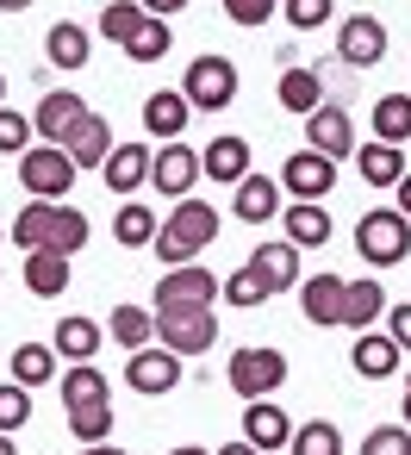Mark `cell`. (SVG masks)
I'll use <instances>...</instances> for the list:
<instances>
[{"mask_svg":"<svg viewBox=\"0 0 411 455\" xmlns=\"http://www.w3.org/2000/svg\"><path fill=\"white\" fill-rule=\"evenodd\" d=\"M287 387V355L268 349V343H243L231 349V393L237 399H268Z\"/></svg>","mask_w":411,"mask_h":455,"instance_id":"cell-6","label":"cell"},{"mask_svg":"<svg viewBox=\"0 0 411 455\" xmlns=\"http://www.w3.org/2000/svg\"><path fill=\"white\" fill-rule=\"evenodd\" d=\"M374 138L411 144V94H380L374 100Z\"/></svg>","mask_w":411,"mask_h":455,"instance_id":"cell-35","label":"cell"},{"mask_svg":"<svg viewBox=\"0 0 411 455\" xmlns=\"http://www.w3.org/2000/svg\"><path fill=\"white\" fill-rule=\"evenodd\" d=\"M231 212H237L243 225L281 219V181H274V175H243V181L231 188Z\"/></svg>","mask_w":411,"mask_h":455,"instance_id":"cell-19","label":"cell"},{"mask_svg":"<svg viewBox=\"0 0 411 455\" xmlns=\"http://www.w3.org/2000/svg\"><path fill=\"white\" fill-rule=\"evenodd\" d=\"M349 362H355V374H361V380H392V374H399V362H405V349L392 343V331H355Z\"/></svg>","mask_w":411,"mask_h":455,"instance_id":"cell-18","label":"cell"},{"mask_svg":"<svg viewBox=\"0 0 411 455\" xmlns=\"http://www.w3.org/2000/svg\"><path fill=\"white\" fill-rule=\"evenodd\" d=\"M51 343H57V355H63V362H94V355H100V343H107V324H94V318L69 312V318H57Z\"/></svg>","mask_w":411,"mask_h":455,"instance_id":"cell-26","label":"cell"},{"mask_svg":"<svg viewBox=\"0 0 411 455\" xmlns=\"http://www.w3.org/2000/svg\"><path fill=\"white\" fill-rule=\"evenodd\" d=\"M69 262H75V256H63V250H32V256H26V293H32V299L69 293Z\"/></svg>","mask_w":411,"mask_h":455,"instance_id":"cell-29","label":"cell"},{"mask_svg":"<svg viewBox=\"0 0 411 455\" xmlns=\"http://www.w3.org/2000/svg\"><path fill=\"white\" fill-rule=\"evenodd\" d=\"M392 200H399V212H405V219H411V175H405V181H399V188H392Z\"/></svg>","mask_w":411,"mask_h":455,"instance_id":"cell-48","label":"cell"},{"mask_svg":"<svg viewBox=\"0 0 411 455\" xmlns=\"http://www.w3.org/2000/svg\"><path fill=\"white\" fill-rule=\"evenodd\" d=\"M281 13L293 32H318V26H330V0H281Z\"/></svg>","mask_w":411,"mask_h":455,"instance_id":"cell-44","label":"cell"},{"mask_svg":"<svg viewBox=\"0 0 411 455\" xmlns=\"http://www.w3.org/2000/svg\"><path fill=\"white\" fill-rule=\"evenodd\" d=\"M343 293H349V281L343 275H305L299 281V306H305V324H343Z\"/></svg>","mask_w":411,"mask_h":455,"instance_id":"cell-20","label":"cell"},{"mask_svg":"<svg viewBox=\"0 0 411 455\" xmlns=\"http://www.w3.org/2000/svg\"><path fill=\"white\" fill-rule=\"evenodd\" d=\"M82 455H131V449H113V443H82Z\"/></svg>","mask_w":411,"mask_h":455,"instance_id":"cell-50","label":"cell"},{"mask_svg":"<svg viewBox=\"0 0 411 455\" xmlns=\"http://www.w3.org/2000/svg\"><path fill=\"white\" fill-rule=\"evenodd\" d=\"M200 163H206V181H218V188H237L243 175H256V169H249V144H243L237 132L212 138V144L200 150Z\"/></svg>","mask_w":411,"mask_h":455,"instance_id":"cell-24","label":"cell"},{"mask_svg":"<svg viewBox=\"0 0 411 455\" xmlns=\"http://www.w3.org/2000/svg\"><path fill=\"white\" fill-rule=\"evenodd\" d=\"M336 57H343L349 69H374V63L386 57V26H380L374 13H349V20L336 26Z\"/></svg>","mask_w":411,"mask_h":455,"instance_id":"cell-13","label":"cell"},{"mask_svg":"<svg viewBox=\"0 0 411 455\" xmlns=\"http://www.w3.org/2000/svg\"><path fill=\"white\" fill-rule=\"evenodd\" d=\"M187 119H194V100H187L181 88H156V94L144 100V132H150L156 144L187 138Z\"/></svg>","mask_w":411,"mask_h":455,"instance_id":"cell-17","label":"cell"},{"mask_svg":"<svg viewBox=\"0 0 411 455\" xmlns=\"http://www.w3.org/2000/svg\"><path fill=\"white\" fill-rule=\"evenodd\" d=\"M355 256L374 262V268H399L411 256V219L399 206H374L355 219Z\"/></svg>","mask_w":411,"mask_h":455,"instance_id":"cell-3","label":"cell"},{"mask_svg":"<svg viewBox=\"0 0 411 455\" xmlns=\"http://www.w3.org/2000/svg\"><path fill=\"white\" fill-rule=\"evenodd\" d=\"M0 455H20V443H13V430H0Z\"/></svg>","mask_w":411,"mask_h":455,"instance_id":"cell-53","label":"cell"},{"mask_svg":"<svg viewBox=\"0 0 411 455\" xmlns=\"http://www.w3.org/2000/svg\"><path fill=\"white\" fill-rule=\"evenodd\" d=\"M144 20H150V13L138 7V0H107V7H100V32H107L119 51L138 38V26H144Z\"/></svg>","mask_w":411,"mask_h":455,"instance_id":"cell-39","label":"cell"},{"mask_svg":"<svg viewBox=\"0 0 411 455\" xmlns=\"http://www.w3.org/2000/svg\"><path fill=\"white\" fill-rule=\"evenodd\" d=\"M107 337L131 355V349H150L156 343V306H113V318H107Z\"/></svg>","mask_w":411,"mask_h":455,"instance_id":"cell-30","label":"cell"},{"mask_svg":"<svg viewBox=\"0 0 411 455\" xmlns=\"http://www.w3.org/2000/svg\"><path fill=\"white\" fill-rule=\"evenodd\" d=\"M274 100H281V113H299V119H312V113L324 107V76H318V69H305V63H287V69H281V88H274Z\"/></svg>","mask_w":411,"mask_h":455,"instance_id":"cell-23","label":"cell"},{"mask_svg":"<svg viewBox=\"0 0 411 455\" xmlns=\"http://www.w3.org/2000/svg\"><path fill=\"white\" fill-rule=\"evenodd\" d=\"M44 51H51V69L75 76V69H88V57H94V32L75 26V20H57V26L44 32Z\"/></svg>","mask_w":411,"mask_h":455,"instance_id":"cell-22","label":"cell"},{"mask_svg":"<svg viewBox=\"0 0 411 455\" xmlns=\"http://www.w3.org/2000/svg\"><path fill=\"white\" fill-rule=\"evenodd\" d=\"M281 188H287L293 200H330V194H336V163L305 144V150H293V156L281 163Z\"/></svg>","mask_w":411,"mask_h":455,"instance_id":"cell-9","label":"cell"},{"mask_svg":"<svg viewBox=\"0 0 411 455\" xmlns=\"http://www.w3.org/2000/svg\"><path fill=\"white\" fill-rule=\"evenodd\" d=\"M26 7H38V0H0V13H26Z\"/></svg>","mask_w":411,"mask_h":455,"instance_id":"cell-52","label":"cell"},{"mask_svg":"<svg viewBox=\"0 0 411 455\" xmlns=\"http://www.w3.org/2000/svg\"><path fill=\"white\" fill-rule=\"evenodd\" d=\"M0 237H7V231H0Z\"/></svg>","mask_w":411,"mask_h":455,"instance_id":"cell-56","label":"cell"},{"mask_svg":"<svg viewBox=\"0 0 411 455\" xmlns=\"http://www.w3.org/2000/svg\"><path fill=\"white\" fill-rule=\"evenodd\" d=\"M57 387H63V405H88V399H107L113 393L107 374H100V362H69V374Z\"/></svg>","mask_w":411,"mask_h":455,"instance_id":"cell-36","label":"cell"},{"mask_svg":"<svg viewBox=\"0 0 411 455\" xmlns=\"http://www.w3.org/2000/svg\"><path fill=\"white\" fill-rule=\"evenodd\" d=\"M144 13H156V20H175V13H187V0H138Z\"/></svg>","mask_w":411,"mask_h":455,"instance_id":"cell-47","label":"cell"},{"mask_svg":"<svg viewBox=\"0 0 411 455\" xmlns=\"http://www.w3.org/2000/svg\"><path fill=\"white\" fill-rule=\"evenodd\" d=\"M0 107H7V76H0Z\"/></svg>","mask_w":411,"mask_h":455,"instance_id":"cell-55","label":"cell"},{"mask_svg":"<svg viewBox=\"0 0 411 455\" xmlns=\"http://www.w3.org/2000/svg\"><path fill=\"white\" fill-rule=\"evenodd\" d=\"M274 13H281V0H225V20H231V26H249V32L268 26Z\"/></svg>","mask_w":411,"mask_h":455,"instance_id":"cell-45","label":"cell"},{"mask_svg":"<svg viewBox=\"0 0 411 455\" xmlns=\"http://www.w3.org/2000/svg\"><path fill=\"white\" fill-rule=\"evenodd\" d=\"M20 424H32V387L0 380V430H20Z\"/></svg>","mask_w":411,"mask_h":455,"instance_id":"cell-40","label":"cell"},{"mask_svg":"<svg viewBox=\"0 0 411 455\" xmlns=\"http://www.w3.org/2000/svg\"><path fill=\"white\" fill-rule=\"evenodd\" d=\"M150 169H156V150H150V144H113V156L100 163V181H107L119 200H138V188L150 181Z\"/></svg>","mask_w":411,"mask_h":455,"instance_id":"cell-14","label":"cell"},{"mask_svg":"<svg viewBox=\"0 0 411 455\" xmlns=\"http://www.w3.org/2000/svg\"><path fill=\"white\" fill-rule=\"evenodd\" d=\"M156 231H162V219H156L144 200H125V206L113 212V237H119V250H150Z\"/></svg>","mask_w":411,"mask_h":455,"instance_id":"cell-32","label":"cell"},{"mask_svg":"<svg viewBox=\"0 0 411 455\" xmlns=\"http://www.w3.org/2000/svg\"><path fill=\"white\" fill-rule=\"evenodd\" d=\"M162 455H212V449H200V443H175V449H162Z\"/></svg>","mask_w":411,"mask_h":455,"instance_id":"cell-51","label":"cell"},{"mask_svg":"<svg viewBox=\"0 0 411 455\" xmlns=\"http://www.w3.org/2000/svg\"><path fill=\"white\" fill-rule=\"evenodd\" d=\"M125 387H131V393H144V399L175 393V387H181V355H175V349H162V343L131 349V355H125Z\"/></svg>","mask_w":411,"mask_h":455,"instance_id":"cell-8","label":"cell"},{"mask_svg":"<svg viewBox=\"0 0 411 455\" xmlns=\"http://www.w3.org/2000/svg\"><path fill=\"white\" fill-rule=\"evenodd\" d=\"M299 256H305V250H299L293 237H281V243H256V250H249V268H256V275H262V287L281 299L287 287H299V281H305Z\"/></svg>","mask_w":411,"mask_h":455,"instance_id":"cell-15","label":"cell"},{"mask_svg":"<svg viewBox=\"0 0 411 455\" xmlns=\"http://www.w3.org/2000/svg\"><path fill=\"white\" fill-rule=\"evenodd\" d=\"M225 293V281L200 262H181L156 281V312H212V299Z\"/></svg>","mask_w":411,"mask_h":455,"instance_id":"cell-7","label":"cell"},{"mask_svg":"<svg viewBox=\"0 0 411 455\" xmlns=\"http://www.w3.org/2000/svg\"><path fill=\"white\" fill-rule=\"evenodd\" d=\"M361 455H411V424H374L361 436Z\"/></svg>","mask_w":411,"mask_h":455,"instance_id":"cell-42","label":"cell"},{"mask_svg":"<svg viewBox=\"0 0 411 455\" xmlns=\"http://www.w3.org/2000/svg\"><path fill=\"white\" fill-rule=\"evenodd\" d=\"M380 312H386V287H380L374 275L349 281V293H343V324H349V331H374Z\"/></svg>","mask_w":411,"mask_h":455,"instance_id":"cell-31","label":"cell"},{"mask_svg":"<svg viewBox=\"0 0 411 455\" xmlns=\"http://www.w3.org/2000/svg\"><path fill=\"white\" fill-rule=\"evenodd\" d=\"M281 231H287L299 250H318V243H330V212H324V200H287V212H281Z\"/></svg>","mask_w":411,"mask_h":455,"instance_id":"cell-28","label":"cell"},{"mask_svg":"<svg viewBox=\"0 0 411 455\" xmlns=\"http://www.w3.org/2000/svg\"><path fill=\"white\" fill-rule=\"evenodd\" d=\"M293 430H299V424H293L274 399H249V405H243V436H249L262 455H268V449H287V443H293Z\"/></svg>","mask_w":411,"mask_h":455,"instance_id":"cell-21","label":"cell"},{"mask_svg":"<svg viewBox=\"0 0 411 455\" xmlns=\"http://www.w3.org/2000/svg\"><path fill=\"white\" fill-rule=\"evenodd\" d=\"M225 299L249 312V306H262V299H274V293H268V287H262V275L243 262V268H231V281H225Z\"/></svg>","mask_w":411,"mask_h":455,"instance_id":"cell-41","label":"cell"},{"mask_svg":"<svg viewBox=\"0 0 411 455\" xmlns=\"http://www.w3.org/2000/svg\"><path fill=\"white\" fill-rule=\"evenodd\" d=\"M113 144H119V138H113V125H107L100 113H88V119L63 138V150L75 156V169H100V163L113 156Z\"/></svg>","mask_w":411,"mask_h":455,"instance_id":"cell-27","label":"cell"},{"mask_svg":"<svg viewBox=\"0 0 411 455\" xmlns=\"http://www.w3.org/2000/svg\"><path fill=\"white\" fill-rule=\"evenodd\" d=\"M57 362H63V355H57V343H20L7 368H13V380H20V387H51V380H63V374H57Z\"/></svg>","mask_w":411,"mask_h":455,"instance_id":"cell-33","label":"cell"},{"mask_svg":"<svg viewBox=\"0 0 411 455\" xmlns=\"http://www.w3.org/2000/svg\"><path fill=\"white\" fill-rule=\"evenodd\" d=\"M7 237L32 256V250H63V256H75V250H88V212H75V206H63V200H26V212L7 225Z\"/></svg>","mask_w":411,"mask_h":455,"instance_id":"cell-1","label":"cell"},{"mask_svg":"<svg viewBox=\"0 0 411 455\" xmlns=\"http://www.w3.org/2000/svg\"><path fill=\"white\" fill-rule=\"evenodd\" d=\"M405 424H411V374H405Z\"/></svg>","mask_w":411,"mask_h":455,"instance_id":"cell-54","label":"cell"},{"mask_svg":"<svg viewBox=\"0 0 411 455\" xmlns=\"http://www.w3.org/2000/svg\"><path fill=\"white\" fill-rule=\"evenodd\" d=\"M63 411H69L75 443H113V399H88V405H63Z\"/></svg>","mask_w":411,"mask_h":455,"instance_id":"cell-34","label":"cell"},{"mask_svg":"<svg viewBox=\"0 0 411 455\" xmlns=\"http://www.w3.org/2000/svg\"><path fill=\"white\" fill-rule=\"evenodd\" d=\"M82 119H88V107H82V94H69V88H57V94H44V100L32 107V132H38V144H63Z\"/></svg>","mask_w":411,"mask_h":455,"instance_id":"cell-16","label":"cell"},{"mask_svg":"<svg viewBox=\"0 0 411 455\" xmlns=\"http://www.w3.org/2000/svg\"><path fill=\"white\" fill-rule=\"evenodd\" d=\"M218 455H262V449H256V443H249V436H237V443H225V449H218Z\"/></svg>","mask_w":411,"mask_h":455,"instance_id":"cell-49","label":"cell"},{"mask_svg":"<svg viewBox=\"0 0 411 455\" xmlns=\"http://www.w3.org/2000/svg\"><path fill=\"white\" fill-rule=\"evenodd\" d=\"M386 331H392V343L399 349H411V306L399 299V306H386Z\"/></svg>","mask_w":411,"mask_h":455,"instance_id":"cell-46","label":"cell"},{"mask_svg":"<svg viewBox=\"0 0 411 455\" xmlns=\"http://www.w3.org/2000/svg\"><path fill=\"white\" fill-rule=\"evenodd\" d=\"M156 343L175 355H206L218 343V312H156Z\"/></svg>","mask_w":411,"mask_h":455,"instance_id":"cell-10","label":"cell"},{"mask_svg":"<svg viewBox=\"0 0 411 455\" xmlns=\"http://www.w3.org/2000/svg\"><path fill=\"white\" fill-rule=\"evenodd\" d=\"M169 51H175V32H169V20H156V13H150V20L138 26V38L125 44V57H131V63H162Z\"/></svg>","mask_w":411,"mask_h":455,"instance_id":"cell-37","label":"cell"},{"mask_svg":"<svg viewBox=\"0 0 411 455\" xmlns=\"http://www.w3.org/2000/svg\"><path fill=\"white\" fill-rule=\"evenodd\" d=\"M237 88H243V76H237V63L231 57H194L187 63V76H181V94L194 100V113H218V107H231L237 100Z\"/></svg>","mask_w":411,"mask_h":455,"instance_id":"cell-4","label":"cell"},{"mask_svg":"<svg viewBox=\"0 0 411 455\" xmlns=\"http://www.w3.org/2000/svg\"><path fill=\"white\" fill-rule=\"evenodd\" d=\"M200 175H206V163H200V150H187V144L175 138V144H162V150H156V169H150V188H156L162 200H187Z\"/></svg>","mask_w":411,"mask_h":455,"instance_id":"cell-12","label":"cell"},{"mask_svg":"<svg viewBox=\"0 0 411 455\" xmlns=\"http://www.w3.org/2000/svg\"><path fill=\"white\" fill-rule=\"evenodd\" d=\"M355 169H361L368 188H399V181L411 175V169H405V144H386V138L361 144V150H355Z\"/></svg>","mask_w":411,"mask_h":455,"instance_id":"cell-25","label":"cell"},{"mask_svg":"<svg viewBox=\"0 0 411 455\" xmlns=\"http://www.w3.org/2000/svg\"><path fill=\"white\" fill-rule=\"evenodd\" d=\"M287 455H343V430H336L330 418H312V424H299V430H293Z\"/></svg>","mask_w":411,"mask_h":455,"instance_id":"cell-38","label":"cell"},{"mask_svg":"<svg viewBox=\"0 0 411 455\" xmlns=\"http://www.w3.org/2000/svg\"><path fill=\"white\" fill-rule=\"evenodd\" d=\"M32 138H38V132H32V119H26V113L0 107V150H7V156H26V150H32Z\"/></svg>","mask_w":411,"mask_h":455,"instance_id":"cell-43","label":"cell"},{"mask_svg":"<svg viewBox=\"0 0 411 455\" xmlns=\"http://www.w3.org/2000/svg\"><path fill=\"white\" fill-rule=\"evenodd\" d=\"M212 237H218V206H206V200H175V212L162 219V231H156V256H162V268H181V262H200V250H212Z\"/></svg>","mask_w":411,"mask_h":455,"instance_id":"cell-2","label":"cell"},{"mask_svg":"<svg viewBox=\"0 0 411 455\" xmlns=\"http://www.w3.org/2000/svg\"><path fill=\"white\" fill-rule=\"evenodd\" d=\"M75 156L63 150V144H32L26 156H20V188L32 194V200H63L69 188H75Z\"/></svg>","mask_w":411,"mask_h":455,"instance_id":"cell-5","label":"cell"},{"mask_svg":"<svg viewBox=\"0 0 411 455\" xmlns=\"http://www.w3.org/2000/svg\"><path fill=\"white\" fill-rule=\"evenodd\" d=\"M305 144H312V150H324L330 163L355 156L361 144H355V119H349V107H343V100H324V107L305 119Z\"/></svg>","mask_w":411,"mask_h":455,"instance_id":"cell-11","label":"cell"}]
</instances>
